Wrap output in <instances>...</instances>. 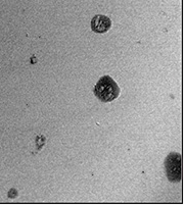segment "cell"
<instances>
[{"mask_svg":"<svg viewBox=\"0 0 184 205\" xmlns=\"http://www.w3.org/2000/svg\"><path fill=\"white\" fill-rule=\"evenodd\" d=\"M93 91L95 96L102 102L113 101L120 95V88L109 76H103L100 78Z\"/></svg>","mask_w":184,"mask_h":205,"instance_id":"cell-1","label":"cell"},{"mask_svg":"<svg viewBox=\"0 0 184 205\" xmlns=\"http://www.w3.org/2000/svg\"><path fill=\"white\" fill-rule=\"evenodd\" d=\"M181 154L177 152H171L165 161V168L169 181L173 183H178L181 181L182 168H181Z\"/></svg>","mask_w":184,"mask_h":205,"instance_id":"cell-2","label":"cell"},{"mask_svg":"<svg viewBox=\"0 0 184 205\" xmlns=\"http://www.w3.org/2000/svg\"><path fill=\"white\" fill-rule=\"evenodd\" d=\"M111 27H112V21L109 16L97 14L91 21L92 31L95 33H98V34H103V33L107 32Z\"/></svg>","mask_w":184,"mask_h":205,"instance_id":"cell-3","label":"cell"},{"mask_svg":"<svg viewBox=\"0 0 184 205\" xmlns=\"http://www.w3.org/2000/svg\"><path fill=\"white\" fill-rule=\"evenodd\" d=\"M16 195H18V192H16V189H11L10 191L8 192V197H9V198H14Z\"/></svg>","mask_w":184,"mask_h":205,"instance_id":"cell-4","label":"cell"},{"mask_svg":"<svg viewBox=\"0 0 184 205\" xmlns=\"http://www.w3.org/2000/svg\"><path fill=\"white\" fill-rule=\"evenodd\" d=\"M32 58H33V61H31V62H36V61H37V60L35 59V56H33Z\"/></svg>","mask_w":184,"mask_h":205,"instance_id":"cell-5","label":"cell"}]
</instances>
